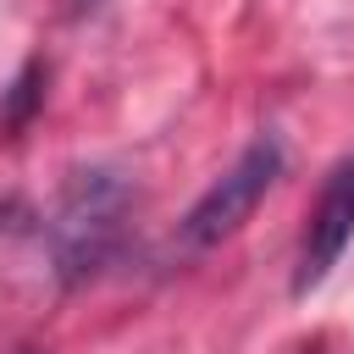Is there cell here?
<instances>
[{
    "instance_id": "cell-3",
    "label": "cell",
    "mask_w": 354,
    "mask_h": 354,
    "mask_svg": "<svg viewBox=\"0 0 354 354\" xmlns=\"http://www.w3.org/2000/svg\"><path fill=\"white\" fill-rule=\"evenodd\" d=\"M348 243H354V155H343L326 171V183L304 216V238H299V260H293V299L321 288Z\"/></svg>"
},
{
    "instance_id": "cell-1",
    "label": "cell",
    "mask_w": 354,
    "mask_h": 354,
    "mask_svg": "<svg viewBox=\"0 0 354 354\" xmlns=\"http://www.w3.org/2000/svg\"><path fill=\"white\" fill-rule=\"evenodd\" d=\"M127 210H133V188L122 171L111 166H83L66 177L44 232H50V266L61 277V288H83L94 282L127 238Z\"/></svg>"
},
{
    "instance_id": "cell-4",
    "label": "cell",
    "mask_w": 354,
    "mask_h": 354,
    "mask_svg": "<svg viewBox=\"0 0 354 354\" xmlns=\"http://www.w3.org/2000/svg\"><path fill=\"white\" fill-rule=\"evenodd\" d=\"M39 83H44V66H39V61H28V66L17 72V83L6 88V105H0V122H6V127H22V122H28V111H33V105H39V94H44Z\"/></svg>"
},
{
    "instance_id": "cell-2",
    "label": "cell",
    "mask_w": 354,
    "mask_h": 354,
    "mask_svg": "<svg viewBox=\"0 0 354 354\" xmlns=\"http://www.w3.org/2000/svg\"><path fill=\"white\" fill-rule=\"evenodd\" d=\"M282 166H288L282 138H277V133H260V138L188 205V216H183V243H188V249H216V243H227V238L260 210V199L277 188Z\"/></svg>"
},
{
    "instance_id": "cell-5",
    "label": "cell",
    "mask_w": 354,
    "mask_h": 354,
    "mask_svg": "<svg viewBox=\"0 0 354 354\" xmlns=\"http://www.w3.org/2000/svg\"><path fill=\"white\" fill-rule=\"evenodd\" d=\"M100 6H105V0H72V11H77V17H88V11H100Z\"/></svg>"
},
{
    "instance_id": "cell-6",
    "label": "cell",
    "mask_w": 354,
    "mask_h": 354,
    "mask_svg": "<svg viewBox=\"0 0 354 354\" xmlns=\"http://www.w3.org/2000/svg\"><path fill=\"white\" fill-rule=\"evenodd\" d=\"M17 354H44V348H33V343H22V348H17Z\"/></svg>"
}]
</instances>
